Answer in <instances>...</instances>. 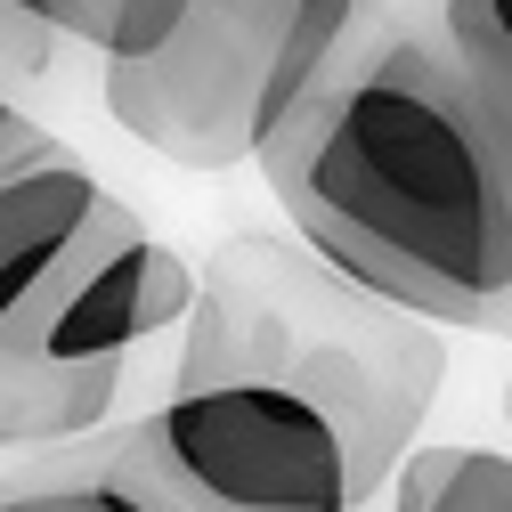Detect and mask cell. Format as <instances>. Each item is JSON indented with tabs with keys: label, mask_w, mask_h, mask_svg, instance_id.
I'll return each mask as SVG.
<instances>
[{
	"label": "cell",
	"mask_w": 512,
	"mask_h": 512,
	"mask_svg": "<svg viewBox=\"0 0 512 512\" xmlns=\"http://www.w3.org/2000/svg\"><path fill=\"white\" fill-rule=\"evenodd\" d=\"M252 163L293 236L374 301L423 326L512 334V163L480 131L439 17L366 0Z\"/></svg>",
	"instance_id": "obj_1"
},
{
	"label": "cell",
	"mask_w": 512,
	"mask_h": 512,
	"mask_svg": "<svg viewBox=\"0 0 512 512\" xmlns=\"http://www.w3.org/2000/svg\"><path fill=\"white\" fill-rule=\"evenodd\" d=\"M236 382L301 399L342 439L350 496L366 504L415 456V431L447 382V342L439 326L326 269L301 236H228L196 277L179 391H236Z\"/></svg>",
	"instance_id": "obj_2"
},
{
	"label": "cell",
	"mask_w": 512,
	"mask_h": 512,
	"mask_svg": "<svg viewBox=\"0 0 512 512\" xmlns=\"http://www.w3.org/2000/svg\"><path fill=\"white\" fill-rule=\"evenodd\" d=\"M106 464L147 512H358L342 439L261 382L171 391L106 447Z\"/></svg>",
	"instance_id": "obj_3"
},
{
	"label": "cell",
	"mask_w": 512,
	"mask_h": 512,
	"mask_svg": "<svg viewBox=\"0 0 512 512\" xmlns=\"http://www.w3.org/2000/svg\"><path fill=\"white\" fill-rule=\"evenodd\" d=\"M301 9L309 0H187L163 49L106 66L114 122L187 171L252 163L269 139V98Z\"/></svg>",
	"instance_id": "obj_4"
},
{
	"label": "cell",
	"mask_w": 512,
	"mask_h": 512,
	"mask_svg": "<svg viewBox=\"0 0 512 512\" xmlns=\"http://www.w3.org/2000/svg\"><path fill=\"white\" fill-rule=\"evenodd\" d=\"M187 309H196V269L171 244H155L114 196H98L82 236L57 252L41 293L0 334L17 350L57 358V366H122L147 334L179 326Z\"/></svg>",
	"instance_id": "obj_5"
},
{
	"label": "cell",
	"mask_w": 512,
	"mask_h": 512,
	"mask_svg": "<svg viewBox=\"0 0 512 512\" xmlns=\"http://www.w3.org/2000/svg\"><path fill=\"white\" fill-rule=\"evenodd\" d=\"M98 196L106 187L74 155H49L33 171H0V326L41 293L57 252H66L82 236V220L98 212Z\"/></svg>",
	"instance_id": "obj_6"
},
{
	"label": "cell",
	"mask_w": 512,
	"mask_h": 512,
	"mask_svg": "<svg viewBox=\"0 0 512 512\" xmlns=\"http://www.w3.org/2000/svg\"><path fill=\"white\" fill-rule=\"evenodd\" d=\"M122 399V366H57L0 334V447H49L82 439Z\"/></svg>",
	"instance_id": "obj_7"
},
{
	"label": "cell",
	"mask_w": 512,
	"mask_h": 512,
	"mask_svg": "<svg viewBox=\"0 0 512 512\" xmlns=\"http://www.w3.org/2000/svg\"><path fill=\"white\" fill-rule=\"evenodd\" d=\"M439 41L456 57V82L480 114V131L512 163V0H439Z\"/></svg>",
	"instance_id": "obj_8"
},
{
	"label": "cell",
	"mask_w": 512,
	"mask_h": 512,
	"mask_svg": "<svg viewBox=\"0 0 512 512\" xmlns=\"http://www.w3.org/2000/svg\"><path fill=\"white\" fill-rule=\"evenodd\" d=\"M391 512H512L504 447H415L391 480Z\"/></svg>",
	"instance_id": "obj_9"
},
{
	"label": "cell",
	"mask_w": 512,
	"mask_h": 512,
	"mask_svg": "<svg viewBox=\"0 0 512 512\" xmlns=\"http://www.w3.org/2000/svg\"><path fill=\"white\" fill-rule=\"evenodd\" d=\"M0 512H147L131 488L114 480V464H82V472H57V480H33V488H9Z\"/></svg>",
	"instance_id": "obj_10"
},
{
	"label": "cell",
	"mask_w": 512,
	"mask_h": 512,
	"mask_svg": "<svg viewBox=\"0 0 512 512\" xmlns=\"http://www.w3.org/2000/svg\"><path fill=\"white\" fill-rule=\"evenodd\" d=\"M187 17V0H98V25H90V49L106 66H131V57L163 49L171 25Z\"/></svg>",
	"instance_id": "obj_11"
},
{
	"label": "cell",
	"mask_w": 512,
	"mask_h": 512,
	"mask_svg": "<svg viewBox=\"0 0 512 512\" xmlns=\"http://www.w3.org/2000/svg\"><path fill=\"white\" fill-rule=\"evenodd\" d=\"M49 155H57V139L0 98V171H33V163H49Z\"/></svg>",
	"instance_id": "obj_12"
},
{
	"label": "cell",
	"mask_w": 512,
	"mask_h": 512,
	"mask_svg": "<svg viewBox=\"0 0 512 512\" xmlns=\"http://www.w3.org/2000/svg\"><path fill=\"white\" fill-rule=\"evenodd\" d=\"M9 9H25L33 25H49L57 41H66V33L82 41V0H9Z\"/></svg>",
	"instance_id": "obj_13"
},
{
	"label": "cell",
	"mask_w": 512,
	"mask_h": 512,
	"mask_svg": "<svg viewBox=\"0 0 512 512\" xmlns=\"http://www.w3.org/2000/svg\"><path fill=\"white\" fill-rule=\"evenodd\" d=\"M90 25H98V0H82V41H90Z\"/></svg>",
	"instance_id": "obj_14"
},
{
	"label": "cell",
	"mask_w": 512,
	"mask_h": 512,
	"mask_svg": "<svg viewBox=\"0 0 512 512\" xmlns=\"http://www.w3.org/2000/svg\"><path fill=\"white\" fill-rule=\"evenodd\" d=\"M504 423H512V382H504Z\"/></svg>",
	"instance_id": "obj_15"
}]
</instances>
